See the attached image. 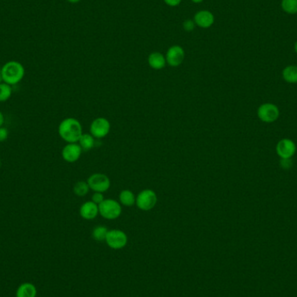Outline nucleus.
<instances>
[{
  "instance_id": "f257e3e1",
  "label": "nucleus",
  "mask_w": 297,
  "mask_h": 297,
  "mask_svg": "<svg viewBox=\"0 0 297 297\" xmlns=\"http://www.w3.org/2000/svg\"><path fill=\"white\" fill-rule=\"evenodd\" d=\"M83 134L82 125L76 118L68 117L59 124V137L65 141L67 144L78 143Z\"/></svg>"
},
{
  "instance_id": "f03ea898",
  "label": "nucleus",
  "mask_w": 297,
  "mask_h": 297,
  "mask_svg": "<svg viewBox=\"0 0 297 297\" xmlns=\"http://www.w3.org/2000/svg\"><path fill=\"white\" fill-rule=\"evenodd\" d=\"M3 82L11 86L16 85L23 80L25 70L21 63L19 61H8L1 67Z\"/></svg>"
},
{
  "instance_id": "7ed1b4c3",
  "label": "nucleus",
  "mask_w": 297,
  "mask_h": 297,
  "mask_svg": "<svg viewBox=\"0 0 297 297\" xmlns=\"http://www.w3.org/2000/svg\"><path fill=\"white\" fill-rule=\"evenodd\" d=\"M98 211L104 218L115 220L121 215V204L113 199H105L98 205Z\"/></svg>"
},
{
  "instance_id": "20e7f679",
  "label": "nucleus",
  "mask_w": 297,
  "mask_h": 297,
  "mask_svg": "<svg viewBox=\"0 0 297 297\" xmlns=\"http://www.w3.org/2000/svg\"><path fill=\"white\" fill-rule=\"evenodd\" d=\"M157 203V195L152 190H144L137 195L136 204L141 211H148L152 210Z\"/></svg>"
},
{
  "instance_id": "39448f33",
  "label": "nucleus",
  "mask_w": 297,
  "mask_h": 297,
  "mask_svg": "<svg viewBox=\"0 0 297 297\" xmlns=\"http://www.w3.org/2000/svg\"><path fill=\"white\" fill-rule=\"evenodd\" d=\"M106 242L112 250H121L127 245L128 236L120 230H110L106 235Z\"/></svg>"
},
{
  "instance_id": "423d86ee",
  "label": "nucleus",
  "mask_w": 297,
  "mask_h": 297,
  "mask_svg": "<svg viewBox=\"0 0 297 297\" xmlns=\"http://www.w3.org/2000/svg\"><path fill=\"white\" fill-rule=\"evenodd\" d=\"M87 184L94 192L104 193L107 191L110 187V180L105 174L96 173L88 178Z\"/></svg>"
},
{
  "instance_id": "0eeeda50",
  "label": "nucleus",
  "mask_w": 297,
  "mask_h": 297,
  "mask_svg": "<svg viewBox=\"0 0 297 297\" xmlns=\"http://www.w3.org/2000/svg\"><path fill=\"white\" fill-rule=\"evenodd\" d=\"M279 109L276 106H275L273 104H263L262 106L258 108L257 116L262 122L264 123H274L277 120L279 117Z\"/></svg>"
},
{
  "instance_id": "6e6552de",
  "label": "nucleus",
  "mask_w": 297,
  "mask_h": 297,
  "mask_svg": "<svg viewBox=\"0 0 297 297\" xmlns=\"http://www.w3.org/2000/svg\"><path fill=\"white\" fill-rule=\"evenodd\" d=\"M110 124L105 117H98L94 120L90 126V134L95 138H104L109 134Z\"/></svg>"
},
{
  "instance_id": "1a4fd4ad",
  "label": "nucleus",
  "mask_w": 297,
  "mask_h": 297,
  "mask_svg": "<svg viewBox=\"0 0 297 297\" xmlns=\"http://www.w3.org/2000/svg\"><path fill=\"white\" fill-rule=\"evenodd\" d=\"M185 58L184 48L180 45H172L166 52V62L170 66L177 67L182 64Z\"/></svg>"
},
{
  "instance_id": "9d476101",
  "label": "nucleus",
  "mask_w": 297,
  "mask_h": 297,
  "mask_svg": "<svg viewBox=\"0 0 297 297\" xmlns=\"http://www.w3.org/2000/svg\"><path fill=\"white\" fill-rule=\"evenodd\" d=\"M83 149L78 143L67 144L62 149V157L67 163H75L80 158Z\"/></svg>"
},
{
  "instance_id": "9b49d317",
  "label": "nucleus",
  "mask_w": 297,
  "mask_h": 297,
  "mask_svg": "<svg viewBox=\"0 0 297 297\" xmlns=\"http://www.w3.org/2000/svg\"><path fill=\"white\" fill-rule=\"evenodd\" d=\"M297 151V146L293 141L284 138L278 142L276 152L281 158H291Z\"/></svg>"
},
{
  "instance_id": "f8f14e48",
  "label": "nucleus",
  "mask_w": 297,
  "mask_h": 297,
  "mask_svg": "<svg viewBox=\"0 0 297 297\" xmlns=\"http://www.w3.org/2000/svg\"><path fill=\"white\" fill-rule=\"evenodd\" d=\"M193 20L195 21V25L203 29H208L213 25L215 22V17L210 11L202 10L195 13Z\"/></svg>"
},
{
  "instance_id": "ddd939ff",
  "label": "nucleus",
  "mask_w": 297,
  "mask_h": 297,
  "mask_svg": "<svg viewBox=\"0 0 297 297\" xmlns=\"http://www.w3.org/2000/svg\"><path fill=\"white\" fill-rule=\"evenodd\" d=\"M79 214L81 217L85 220H93L99 214L98 205L94 203L92 201H88L83 203L79 210Z\"/></svg>"
},
{
  "instance_id": "4468645a",
  "label": "nucleus",
  "mask_w": 297,
  "mask_h": 297,
  "mask_svg": "<svg viewBox=\"0 0 297 297\" xmlns=\"http://www.w3.org/2000/svg\"><path fill=\"white\" fill-rule=\"evenodd\" d=\"M148 65L154 70H162L166 65V59L165 56L160 52H152L150 53L148 58Z\"/></svg>"
},
{
  "instance_id": "2eb2a0df",
  "label": "nucleus",
  "mask_w": 297,
  "mask_h": 297,
  "mask_svg": "<svg viewBox=\"0 0 297 297\" xmlns=\"http://www.w3.org/2000/svg\"><path fill=\"white\" fill-rule=\"evenodd\" d=\"M37 289L31 282H24L17 289L16 297H36Z\"/></svg>"
},
{
  "instance_id": "dca6fc26",
  "label": "nucleus",
  "mask_w": 297,
  "mask_h": 297,
  "mask_svg": "<svg viewBox=\"0 0 297 297\" xmlns=\"http://www.w3.org/2000/svg\"><path fill=\"white\" fill-rule=\"evenodd\" d=\"M136 198H137V196L134 195V193L129 190H124L119 194V202L122 205H124L125 207L133 206L136 203Z\"/></svg>"
},
{
  "instance_id": "f3484780",
  "label": "nucleus",
  "mask_w": 297,
  "mask_h": 297,
  "mask_svg": "<svg viewBox=\"0 0 297 297\" xmlns=\"http://www.w3.org/2000/svg\"><path fill=\"white\" fill-rule=\"evenodd\" d=\"M282 78L289 84H297V66L289 65L284 68V70H282Z\"/></svg>"
},
{
  "instance_id": "a211bd4d",
  "label": "nucleus",
  "mask_w": 297,
  "mask_h": 297,
  "mask_svg": "<svg viewBox=\"0 0 297 297\" xmlns=\"http://www.w3.org/2000/svg\"><path fill=\"white\" fill-rule=\"evenodd\" d=\"M95 137L91 134H83L78 141V145L82 148L83 151H88L93 148L95 145Z\"/></svg>"
},
{
  "instance_id": "6ab92c4d",
  "label": "nucleus",
  "mask_w": 297,
  "mask_h": 297,
  "mask_svg": "<svg viewBox=\"0 0 297 297\" xmlns=\"http://www.w3.org/2000/svg\"><path fill=\"white\" fill-rule=\"evenodd\" d=\"M12 96V86L5 83L0 84V103L8 101Z\"/></svg>"
},
{
  "instance_id": "aec40b11",
  "label": "nucleus",
  "mask_w": 297,
  "mask_h": 297,
  "mask_svg": "<svg viewBox=\"0 0 297 297\" xmlns=\"http://www.w3.org/2000/svg\"><path fill=\"white\" fill-rule=\"evenodd\" d=\"M90 190L87 182H84V181H79L78 183H76L73 187V192H74L75 195H78V196H85L88 194Z\"/></svg>"
},
{
  "instance_id": "412c9836",
  "label": "nucleus",
  "mask_w": 297,
  "mask_h": 297,
  "mask_svg": "<svg viewBox=\"0 0 297 297\" xmlns=\"http://www.w3.org/2000/svg\"><path fill=\"white\" fill-rule=\"evenodd\" d=\"M109 230L105 226L96 227L92 231V237L98 242L106 241V235Z\"/></svg>"
},
{
  "instance_id": "4be33fe9",
  "label": "nucleus",
  "mask_w": 297,
  "mask_h": 297,
  "mask_svg": "<svg viewBox=\"0 0 297 297\" xmlns=\"http://www.w3.org/2000/svg\"><path fill=\"white\" fill-rule=\"evenodd\" d=\"M281 8L289 14L297 13V0H282Z\"/></svg>"
},
{
  "instance_id": "5701e85b",
  "label": "nucleus",
  "mask_w": 297,
  "mask_h": 297,
  "mask_svg": "<svg viewBox=\"0 0 297 297\" xmlns=\"http://www.w3.org/2000/svg\"><path fill=\"white\" fill-rule=\"evenodd\" d=\"M183 27L186 31H192L195 27V23L194 20H186L183 23Z\"/></svg>"
},
{
  "instance_id": "b1692460",
  "label": "nucleus",
  "mask_w": 297,
  "mask_h": 297,
  "mask_svg": "<svg viewBox=\"0 0 297 297\" xmlns=\"http://www.w3.org/2000/svg\"><path fill=\"white\" fill-rule=\"evenodd\" d=\"M104 200H105V198H104V195H103V193H100V192H94L93 195L91 196V201H92L94 203L98 204V205H99L100 203H103Z\"/></svg>"
},
{
  "instance_id": "393cba45",
  "label": "nucleus",
  "mask_w": 297,
  "mask_h": 297,
  "mask_svg": "<svg viewBox=\"0 0 297 297\" xmlns=\"http://www.w3.org/2000/svg\"><path fill=\"white\" fill-rule=\"evenodd\" d=\"M280 165L283 170H289L292 167L293 162L291 160V158H281Z\"/></svg>"
},
{
  "instance_id": "a878e982",
  "label": "nucleus",
  "mask_w": 297,
  "mask_h": 297,
  "mask_svg": "<svg viewBox=\"0 0 297 297\" xmlns=\"http://www.w3.org/2000/svg\"><path fill=\"white\" fill-rule=\"evenodd\" d=\"M9 136V131L5 127H0V143L4 142L8 138Z\"/></svg>"
},
{
  "instance_id": "bb28decb",
  "label": "nucleus",
  "mask_w": 297,
  "mask_h": 297,
  "mask_svg": "<svg viewBox=\"0 0 297 297\" xmlns=\"http://www.w3.org/2000/svg\"><path fill=\"white\" fill-rule=\"evenodd\" d=\"M164 1L165 4L169 5V6H170V7L178 6L181 4V2H182V0H164Z\"/></svg>"
},
{
  "instance_id": "cd10ccee",
  "label": "nucleus",
  "mask_w": 297,
  "mask_h": 297,
  "mask_svg": "<svg viewBox=\"0 0 297 297\" xmlns=\"http://www.w3.org/2000/svg\"><path fill=\"white\" fill-rule=\"evenodd\" d=\"M4 123V114L2 113V111H0V127H2Z\"/></svg>"
},
{
  "instance_id": "c85d7f7f",
  "label": "nucleus",
  "mask_w": 297,
  "mask_h": 297,
  "mask_svg": "<svg viewBox=\"0 0 297 297\" xmlns=\"http://www.w3.org/2000/svg\"><path fill=\"white\" fill-rule=\"evenodd\" d=\"M70 4H77L78 2H80L81 0H67Z\"/></svg>"
},
{
  "instance_id": "c756f323",
  "label": "nucleus",
  "mask_w": 297,
  "mask_h": 297,
  "mask_svg": "<svg viewBox=\"0 0 297 297\" xmlns=\"http://www.w3.org/2000/svg\"><path fill=\"white\" fill-rule=\"evenodd\" d=\"M191 1L193 3H195V4H200V3L203 2L204 0H191Z\"/></svg>"
},
{
  "instance_id": "7c9ffc66",
  "label": "nucleus",
  "mask_w": 297,
  "mask_h": 297,
  "mask_svg": "<svg viewBox=\"0 0 297 297\" xmlns=\"http://www.w3.org/2000/svg\"><path fill=\"white\" fill-rule=\"evenodd\" d=\"M3 83V78H2V70H1V67H0V84Z\"/></svg>"
},
{
  "instance_id": "2f4dec72",
  "label": "nucleus",
  "mask_w": 297,
  "mask_h": 297,
  "mask_svg": "<svg viewBox=\"0 0 297 297\" xmlns=\"http://www.w3.org/2000/svg\"><path fill=\"white\" fill-rule=\"evenodd\" d=\"M295 51H296V52L297 53V41L296 42V43H295Z\"/></svg>"
},
{
  "instance_id": "473e14b6",
  "label": "nucleus",
  "mask_w": 297,
  "mask_h": 297,
  "mask_svg": "<svg viewBox=\"0 0 297 297\" xmlns=\"http://www.w3.org/2000/svg\"><path fill=\"white\" fill-rule=\"evenodd\" d=\"M0 167H1V160H0Z\"/></svg>"
}]
</instances>
